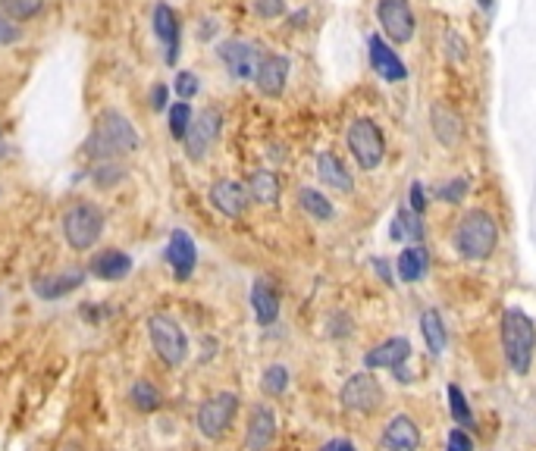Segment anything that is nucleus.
<instances>
[{
  "label": "nucleus",
  "mask_w": 536,
  "mask_h": 451,
  "mask_svg": "<svg viewBox=\"0 0 536 451\" xmlns=\"http://www.w3.org/2000/svg\"><path fill=\"white\" fill-rule=\"evenodd\" d=\"M7 151H10V145H7V138H4V132H0V160L7 157Z\"/></svg>",
  "instance_id": "46"
},
{
  "label": "nucleus",
  "mask_w": 536,
  "mask_h": 451,
  "mask_svg": "<svg viewBox=\"0 0 536 451\" xmlns=\"http://www.w3.org/2000/svg\"><path fill=\"white\" fill-rule=\"evenodd\" d=\"M317 176H320V182H323L326 188L339 191V195H348V191L355 188V179H351L348 166H345L342 157H339V154H332V151H323L317 157Z\"/></svg>",
  "instance_id": "20"
},
{
  "label": "nucleus",
  "mask_w": 536,
  "mask_h": 451,
  "mask_svg": "<svg viewBox=\"0 0 536 451\" xmlns=\"http://www.w3.org/2000/svg\"><path fill=\"white\" fill-rule=\"evenodd\" d=\"M45 0H0V13H7L16 22H29L35 16H41Z\"/></svg>",
  "instance_id": "31"
},
{
  "label": "nucleus",
  "mask_w": 536,
  "mask_h": 451,
  "mask_svg": "<svg viewBox=\"0 0 536 451\" xmlns=\"http://www.w3.org/2000/svg\"><path fill=\"white\" fill-rule=\"evenodd\" d=\"M286 82H289V60L282 57V54H267V57H261V66H257V76H255L257 91L267 97H282Z\"/></svg>",
  "instance_id": "16"
},
{
  "label": "nucleus",
  "mask_w": 536,
  "mask_h": 451,
  "mask_svg": "<svg viewBox=\"0 0 536 451\" xmlns=\"http://www.w3.org/2000/svg\"><path fill=\"white\" fill-rule=\"evenodd\" d=\"M251 311H255L261 326L276 323V317H280V295H276V288L267 280H257L251 286Z\"/></svg>",
  "instance_id": "22"
},
{
  "label": "nucleus",
  "mask_w": 536,
  "mask_h": 451,
  "mask_svg": "<svg viewBox=\"0 0 536 451\" xmlns=\"http://www.w3.org/2000/svg\"><path fill=\"white\" fill-rule=\"evenodd\" d=\"M166 97H170V88H166V85H154L151 88V107L166 110Z\"/></svg>",
  "instance_id": "43"
},
{
  "label": "nucleus",
  "mask_w": 536,
  "mask_h": 451,
  "mask_svg": "<svg viewBox=\"0 0 536 451\" xmlns=\"http://www.w3.org/2000/svg\"><path fill=\"white\" fill-rule=\"evenodd\" d=\"M248 195H251V201L264 204V207H273V204L280 201V179H276V172H270V170L251 172Z\"/></svg>",
  "instance_id": "26"
},
{
  "label": "nucleus",
  "mask_w": 536,
  "mask_h": 451,
  "mask_svg": "<svg viewBox=\"0 0 536 451\" xmlns=\"http://www.w3.org/2000/svg\"><path fill=\"white\" fill-rule=\"evenodd\" d=\"M207 197H211L214 210L230 216V220H239V216L248 210V201H251L248 188H245L242 182H236V179H220V182H214Z\"/></svg>",
  "instance_id": "12"
},
{
  "label": "nucleus",
  "mask_w": 536,
  "mask_h": 451,
  "mask_svg": "<svg viewBox=\"0 0 536 451\" xmlns=\"http://www.w3.org/2000/svg\"><path fill=\"white\" fill-rule=\"evenodd\" d=\"M276 438V413L270 405H257L248 417V430H245V448L248 451H267Z\"/></svg>",
  "instance_id": "17"
},
{
  "label": "nucleus",
  "mask_w": 536,
  "mask_h": 451,
  "mask_svg": "<svg viewBox=\"0 0 536 451\" xmlns=\"http://www.w3.org/2000/svg\"><path fill=\"white\" fill-rule=\"evenodd\" d=\"M22 38V22L10 20L7 13H0V45H16Z\"/></svg>",
  "instance_id": "39"
},
{
  "label": "nucleus",
  "mask_w": 536,
  "mask_h": 451,
  "mask_svg": "<svg viewBox=\"0 0 536 451\" xmlns=\"http://www.w3.org/2000/svg\"><path fill=\"white\" fill-rule=\"evenodd\" d=\"M448 407H452L455 423H458L461 430H471V426H473V411H471V405H467L465 392H461L458 386H448Z\"/></svg>",
  "instance_id": "34"
},
{
  "label": "nucleus",
  "mask_w": 536,
  "mask_h": 451,
  "mask_svg": "<svg viewBox=\"0 0 536 451\" xmlns=\"http://www.w3.org/2000/svg\"><path fill=\"white\" fill-rule=\"evenodd\" d=\"M398 280L402 282H421L430 270V255L423 245H408V248L398 255Z\"/></svg>",
  "instance_id": "25"
},
{
  "label": "nucleus",
  "mask_w": 536,
  "mask_h": 451,
  "mask_svg": "<svg viewBox=\"0 0 536 451\" xmlns=\"http://www.w3.org/2000/svg\"><path fill=\"white\" fill-rule=\"evenodd\" d=\"M129 398L135 401V407L138 411H157L160 405H163V395H160V388L154 386V382H147V380H141V382H135L132 386V392H129Z\"/></svg>",
  "instance_id": "32"
},
{
  "label": "nucleus",
  "mask_w": 536,
  "mask_h": 451,
  "mask_svg": "<svg viewBox=\"0 0 536 451\" xmlns=\"http://www.w3.org/2000/svg\"><path fill=\"white\" fill-rule=\"evenodd\" d=\"M251 10H255L261 20H280V16L286 13V0H255Z\"/></svg>",
  "instance_id": "38"
},
{
  "label": "nucleus",
  "mask_w": 536,
  "mask_h": 451,
  "mask_svg": "<svg viewBox=\"0 0 536 451\" xmlns=\"http://www.w3.org/2000/svg\"><path fill=\"white\" fill-rule=\"evenodd\" d=\"M154 35L163 41L166 63L172 66L179 60V16H176V10L166 7V4H157V7H154Z\"/></svg>",
  "instance_id": "21"
},
{
  "label": "nucleus",
  "mask_w": 536,
  "mask_h": 451,
  "mask_svg": "<svg viewBox=\"0 0 536 451\" xmlns=\"http://www.w3.org/2000/svg\"><path fill=\"white\" fill-rule=\"evenodd\" d=\"M408 357H411V342L402 336H396V338H386V342H380L377 348L367 351L364 363H367V370H398V367H405Z\"/></svg>",
  "instance_id": "19"
},
{
  "label": "nucleus",
  "mask_w": 536,
  "mask_h": 451,
  "mask_svg": "<svg viewBox=\"0 0 536 451\" xmlns=\"http://www.w3.org/2000/svg\"><path fill=\"white\" fill-rule=\"evenodd\" d=\"M348 151L361 170H377L386 157V138L373 120H355L345 132Z\"/></svg>",
  "instance_id": "6"
},
{
  "label": "nucleus",
  "mask_w": 536,
  "mask_h": 451,
  "mask_svg": "<svg viewBox=\"0 0 536 451\" xmlns=\"http://www.w3.org/2000/svg\"><path fill=\"white\" fill-rule=\"evenodd\" d=\"M383 405V388H380L377 376L364 373H351L342 386V407L351 413H373Z\"/></svg>",
  "instance_id": "10"
},
{
  "label": "nucleus",
  "mask_w": 536,
  "mask_h": 451,
  "mask_svg": "<svg viewBox=\"0 0 536 451\" xmlns=\"http://www.w3.org/2000/svg\"><path fill=\"white\" fill-rule=\"evenodd\" d=\"M377 22L392 45H408L417 32L415 10L408 0H377Z\"/></svg>",
  "instance_id": "8"
},
{
  "label": "nucleus",
  "mask_w": 536,
  "mask_h": 451,
  "mask_svg": "<svg viewBox=\"0 0 536 451\" xmlns=\"http://www.w3.org/2000/svg\"><path fill=\"white\" fill-rule=\"evenodd\" d=\"M396 242H408V245H417L423 238V220L417 210L411 207H402L392 220V232H389Z\"/></svg>",
  "instance_id": "27"
},
{
  "label": "nucleus",
  "mask_w": 536,
  "mask_h": 451,
  "mask_svg": "<svg viewBox=\"0 0 536 451\" xmlns=\"http://www.w3.org/2000/svg\"><path fill=\"white\" fill-rule=\"evenodd\" d=\"M446 451H473V442L471 436H467L461 426H455L452 432H448V448Z\"/></svg>",
  "instance_id": "41"
},
{
  "label": "nucleus",
  "mask_w": 536,
  "mask_h": 451,
  "mask_svg": "<svg viewBox=\"0 0 536 451\" xmlns=\"http://www.w3.org/2000/svg\"><path fill=\"white\" fill-rule=\"evenodd\" d=\"M408 207L417 210V213H423V207H427V195H423V185L421 182H411V188H408Z\"/></svg>",
  "instance_id": "42"
},
{
  "label": "nucleus",
  "mask_w": 536,
  "mask_h": 451,
  "mask_svg": "<svg viewBox=\"0 0 536 451\" xmlns=\"http://www.w3.org/2000/svg\"><path fill=\"white\" fill-rule=\"evenodd\" d=\"M261 388L267 395H282L289 388V370L282 363H270L261 376Z\"/></svg>",
  "instance_id": "35"
},
{
  "label": "nucleus",
  "mask_w": 536,
  "mask_h": 451,
  "mask_svg": "<svg viewBox=\"0 0 536 451\" xmlns=\"http://www.w3.org/2000/svg\"><path fill=\"white\" fill-rule=\"evenodd\" d=\"M421 332H423V342H427L430 355L440 357L442 351H446V345H448V332H446V323H442L440 311H433V307H430V311L421 313Z\"/></svg>",
  "instance_id": "28"
},
{
  "label": "nucleus",
  "mask_w": 536,
  "mask_h": 451,
  "mask_svg": "<svg viewBox=\"0 0 536 451\" xmlns=\"http://www.w3.org/2000/svg\"><path fill=\"white\" fill-rule=\"evenodd\" d=\"M192 104L188 101H176V104H170L166 107V120H170V135L172 138H186V132H188V126H192Z\"/></svg>",
  "instance_id": "30"
},
{
  "label": "nucleus",
  "mask_w": 536,
  "mask_h": 451,
  "mask_svg": "<svg viewBox=\"0 0 536 451\" xmlns=\"http://www.w3.org/2000/svg\"><path fill=\"white\" fill-rule=\"evenodd\" d=\"M236 413H239V395L236 392H217L198 407L195 423H198L201 436L217 442V438H223L226 432H230Z\"/></svg>",
  "instance_id": "7"
},
{
  "label": "nucleus",
  "mask_w": 536,
  "mask_h": 451,
  "mask_svg": "<svg viewBox=\"0 0 536 451\" xmlns=\"http://www.w3.org/2000/svg\"><path fill=\"white\" fill-rule=\"evenodd\" d=\"M323 451H355V445L345 442V438H332V442L323 445Z\"/></svg>",
  "instance_id": "44"
},
{
  "label": "nucleus",
  "mask_w": 536,
  "mask_h": 451,
  "mask_svg": "<svg viewBox=\"0 0 536 451\" xmlns=\"http://www.w3.org/2000/svg\"><path fill=\"white\" fill-rule=\"evenodd\" d=\"M220 129H223V116H220V110L207 107V110H201V113H195L192 126H188L186 138H182L188 160H205L207 151L217 145Z\"/></svg>",
  "instance_id": "9"
},
{
  "label": "nucleus",
  "mask_w": 536,
  "mask_h": 451,
  "mask_svg": "<svg viewBox=\"0 0 536 451\" xmlns=\"http://www.w3.org/2000/svg\"><path fill=\"white\" fill-rule=\"evenodd\" d=\"M147 336H151L154 351H157V357L166 367H182V363H186L188 336L172 317H166V313H151V317H147Z\"/></svg>",
  "instance_id": "5"
},
{
  "label": "nucleus",
  "mask_w": 536,
  "mask_h": 451,
  "mask_svg": "<svg viewBox=\"0 0 536 451\" xmlns=\"http://www.w3.org/2000/svg\"><path fill=\"white\" fill-rule=\"evenodd\" d=\"M430 120H433V135L442 147H455L461 141V135H465L461 120L448 107H442V104H436V107L430 110Z\"/></svg>",
  "instance_id": "24"
},
{
  "label": "nucleus",
  "mask_w": 536,
  "mask_h": 451,
  "mask_svg": "<svg viewBox=\"0 0 536 451\" xmlns=\"http://www.w3.org/2000/svg\"><path fill=\"white\" fill-rule=\"evenodd\" d=\"M446 51H448V60H452V63H465L467 60V41L461 38L458 32H448L446 35Z\"/></svg>",
  "instance_id": "40"
},
{
  "label": "nucleus",
  "mask_w": 536,
  "mask_h": 451,
  "mask_svg": "<svg viewBox=\"0 0 536 451\" xmlns=\"http://www.w3.org/2000/svg\"><path fill=\"white\" fill-rule=\"evenodd\" d=\"M122 179H126V170H122L116 160H101V163H95V170H91V182H95L97 188H113Z\"/></svg>",
  "instance_id": "33"
},
{
  "label": "nucleus",
  "mask_w": 536,
  "mask_h": 451,
  "mask_svg": "<svg viewBox=\"0 0 536 451\" xmlns=\"http://www.w3.org/2000/svg\"><path fill=\"white\" fill-rule=\"evenodd\" d=\"M298 207L317 222H330L332 213H336L332 204H330V197L320 195L317 188H298Z\"/></svg>",
  "instance_id": "29"
},
{
  "label": "nucleus",
  "mask_w": 536,
  "mask_h": 451,
  "mask_svg": "<svg viewBox=\"0 0 536 451\" xmlns=\"http://www.w3.org/2000/svg\"><path fill=\"white\" fill-rule=\"evenodd\" d=\"M465 195H467V179L465 176H455V179H448V182L436 185V197L446 201V204H458Z\"/></svg>",
  "instance_id": "36"
},
{
  "label": "nucleus",
  "mask_w": 536,
  "mask_h": 451,
  "mask_svg": "<svg viewBox=\"0 0 536 451\" xmlns=\"http://www.w3.org/2000/svg\"><path fill=\"white\" fill-rule=\"evenodd\" d=\"M367 47H371V66L383 82H405L408 79V66L398 60V54L386 45L383 35H371L367 38Z\"/></svg>",
  "instance_id": "13"
},
{
  "label": "nucleus",
  "mask_w": 536,
  "mask_h": 451,
  "mask_svg": "<svg viewBox=\"0 0 536 451\" xmlns=\"http://www.w3.org/2000/svg\"><path fill=\"white\" fill-rule=\"evenodd\" d=\"M60 226H63V238L72 251H91L104 236V210L97 204L79 201L66 210Z\"/></svg>",
  "instance_id": "4"
},
{
  "label": "nucleus",
  "mask_w": 536,
  "mask_h": 451,
  "mask_svg": "<svg viewBox=\"0 0 536 451\" xmlns=\"http://www.w3.org/2000/svg\"><path fill=\"white\" fill-rule=\"evenodd\" d=\"M452 245L458 251V257H465V261L477 263L492 257V251L498 248V226L492 220V213H486V210H467L455 222Z\"/></svg>",
  "instance_id": "2"
},
{
  "label": "nucleus",
  "mask_w": 536,
  "mask_h": 451,
  "mask_svg": "<svg viewBox=\"0 0 536 451\" xmlns=\"http://www.w3.org/2000/svg\"><path fill=\"white\" fill-rule=\"evenodd\" d=\"M502 351L508 367L517 376L530 373V363H533V351H536V326L517 307H508L502 313Z\"/></svg>",
  "instance_id": "3"
},
{
  "label": "nucleus",
  "mask_w": 536,
  "mask_h": 451,
  "mask_svg": "<svg viewBox=\"0 0 536 451\" xmlns=\"http://www.w3.org/2000/svg\"><path fill=\"white\" fill-rule=\"evenodd\" d=\"M166 261H170L176 280L186 282L195 273V263H198V248H195V238L186 230H176L166 242Z\"/></svg>",
  "instance_id": "14"
},
{
  "label": "nucleus",
  "mask_w": 536,
  "mask_h": 451,
  "mask_svg": "<svg viewBox=\"0 0 536 451\" xmlns=\"http://www.w3.org/2000/svg\"><path fill=\"white\" fill-rule=\"evenodd\" d=\"M373 267H377V273H380V280H386V282H392V273H389V263H383V261H373Z\"/></svg>",
  "instance_id": "45"
},
{
  "label": "nucleus",
  "mask_w": 536,
  "mask_h": 451,
  "mask_svg": "<svg viewBox=\"0 0 536 451\" xmlns=\"http://www.w3.org/2000/svg\"><path fill=\"white\" fill-rule=\"evenodd\" d=\"M217 57L223 60L226 72L239 82H255L257 76V66H261V51H257L251 41H242V38H230L217 47Z\"/></svg>",
  "instance_id": "11"
},
{
  "label": "nucleus",
  "mask_w": 536,
  "mask_h": 451,
  "mask_svg": "<svg viewBox=\"0 0 536 451\" xmlns=\"http://www.w3.org/2000/svg\"><path fill=\"white\" fill-rule=\"evenodd\" d=\"M386 451H417L421 448V426L408 413H396L383 430Z\"/></svg>",
  "instance_id": "18"
},
{
  "label": "nucleus",
  "mask_w": 536,
  "mask_h": 451,
  "mask_svg": "<svg viewBox=\"0 0 536 451\" xmlns=\"http://www.w3.org/2000/svg\"><path fill=\"white\" fill-rule=\"evenodd\" d=\"M129 270H132V257L126 255V251H101V255L91 261V273L97 276V280L104 282H116V280H126Z\"/></svg>",
  "instance_id": "23"
},
{
  "label": "nucleus",
  "mask_w": 536,
  "mask_h": 451,
  "mask_svg": "<svg viewBox=\"0 0 536 451\" xmlns=\"http://www.w3.org/2000/svg\"><path fill=\"white\" fill-rule=\"evenodd\" d=\"M85 286V273L82 270H63V273H47L38 276L32 282V292L38 295L41 301H60L66 295H72L76 288Z\"/></svg>",
  "instance_id": "15"
},
{
  "label": "nucleus",
  "mask_w": 536,
  "mask_h": 451,
  "mask_svg": "<svg viewBox=\"0 0 536 451\" xmlns=\"http://www.w3.org/2000/svg\"><path fill=\"white\" fill-rule=\"evenodd\" d=\"M172 91H176L179 101H192V97L201 91L198 76H195V72H188V70H182V72L176 76V85H172Z\"/></svg>",
  "instance_id": "37"
},
{
  "label": "nucleus",
  "mask_w": 536,
  "mask_h": 451,
  "mask_svg": "<svg viewBox=\"0 0 536 451\" xmlns=\"http://www.w3.org/2000/svg\"><path fill=\"white\" fill-rule=\"evenodd\" d=\"M82 151L88 154L95 163L129 157V154L138 151V132H135V126L120 110H101V113L95 116V126H91Z\"/></svg>",
  "instance_id": "1"
}]
</instances>
